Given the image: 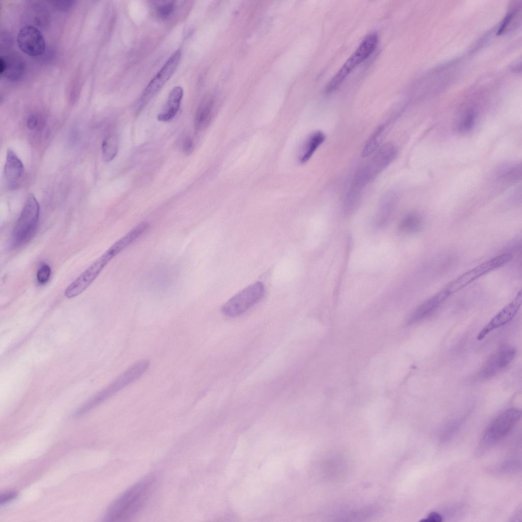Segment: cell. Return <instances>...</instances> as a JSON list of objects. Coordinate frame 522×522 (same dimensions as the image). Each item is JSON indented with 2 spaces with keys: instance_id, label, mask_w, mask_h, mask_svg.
<instances>
[{
  "instance_id": "obj_1",
  "label": "cell",
  "mask_w": 522,
  "mask_h": 522,
  "mask_svg": "<svg viewBox=\"0 0 522 522\" xmlns=\"http://www.w3.org/2000/svg\"><path fill=\"white\" fill-rule=\"evenodd\" d=\"M155 478L148 476L132 485L110 506L108 521H122L134 516L142 509L154 489Z\"/></svg>"
},
{
  "instance_id": "obj_2",
  "label": "cell",
  "mask_w": 522,
  "mask_h": 522,
  "mask_svg": "<svg viewBox=\"0 0 522 522\" xmlns=\"http://www.w3.org/2000/svg\"><path fill=\"white\" fill-rule=\"evenodd\" d=\"M396 155L397 148L393 144L386 143L381 145L368 162L357 171L351 188L362 192L364 187L393 161Z\"/></svg>"
},
{
  "instance_id": "obj_3",
  "label": "cell",
  "mask_w": 522,
  "mask_h": 522,
  "mask_svg": "<svg viewBox=\"0 0 522 522\" xmlns=\"http://www.w3.org/2000/svg\"><path fill=\"white\" fill-rule=\"evenodd\" d=\"M39 217V205L34 195H28L12 233V246L27 243L36 232Z\"/></svg>"
},
{
  "instance_id": "obj_4",
  "label": "cell",
  "mask_w": 522,
  "mask_h": 522,
  "mask_svg": "<svg viewBox=\"0 0 522 522\" xmlns=\"http://www.w3.org/2000/svg\"><path fill=\"white\" fill-rule=\"evenodd\" d=\"M378 41L376 33L368 35L327 85L326 92L329 93L337 89L351 71L372 54L377 47Z\"/></svg>"
},
{
  "instance_id": "obj_5",
  "label": "cell",
  "mask_w": 522,
  "mask_h": 522,
  "mask_svg": "<svg viewBox=\"0 0 522 522\" xmlns=\"http://www.w3.org/2000/svg\"><path fill=\"white\" fill-rule=\"evenodd\" d=\"M521 415L520 411L514 408L507 409L499 415L485 429L479 449L486 450L502 439L518 422Z\"/></svg>"
},
{
  "instance_id": "obj_6",
  "label": "cell",
  "mask_w": 522,
  "mask_h": 522,
  "mask_svg": "<svg viewBox=\"0 0 522 522\" xmlns=\"http://www.w3.org/2000/svg\"><path fill=\"white\" fill-rule=\"evenodd\" d=\"M264 293V284L262 282H255L231 297L222 306L221 311L228 317H238L260 301Z\"/></svg>"
},
{
  "instance_id": "obj_7",
  "label": "cell",
  "mask_w": 522,
  "mask_h": 522,
  "mask_svg": "<svg viewBox=\"0 0 522 522\" xmlns=\"http://www.w3.org/2000/svg\"><path fill=\"white\" fill-rule=\"evenodd\" d=\"M120 252L114 244L67 287L64 293L65 296L71 298L84 292L96 278L108 263Z\"/></svg>"
},
{
  "instance_id": "obj_8",
  "label": "cell",
  "mask_w": 522,
  "mask_h": 522,
  "mask_svg": "<svg viewBox=\"0 0 522 522\" xmlns=\"http://www.w3.org/2000/svg\"><path fill=\"white\" fill-rule=\"evenodd\" d=\"M512 258L509 253H504L469 270L451 281L445 288L450 295L462 290L483 275L509 263Z\"/></svg>"
},
{
  "instance_id": "obj_9",
  "label": "cell",
  "mask_w": 522,
  "mask_h": 522,
  "mask_svg": "<svg viewBox=\"0 0 522 522\" xmlns=\"http://www.w3.org/2000/svg\"><path fill=\"white\" fill-rule=\"evenodd\" d=\"M180 58L181 52L179 49L172 54L144 89L142 95V100H147L162 89L174 73L179 63Z\"/></svg>"
},
{
  "instance_id": "obj_10",
  "label": "cell",
  "mask_w": 522,
  "mask_h": 522,
  "mask_svg": "<svg viewBox=\"0 0 522 522\" xmlns=\"http://www.w3.org/2000/svg\"><path fill=\"white\" fill-rule=\"evenodd\" d=\"M149 365V361L145 359L135 362L105 389L101 398H108L138 380L147 371Z\"/></svg>"
},
{
  "instance_id": "obj_11",
  "label": "cell",
  "mask_w": 522,
  "mask_h": 522,
  "mask_svg": "<svg viewBox=\"0 0 522 522\" xmlns=\"http://www.w3.org/2000/svg\"><path fill=\"white\" fill-rule=\"evenodd\" d=\"M522 303V294L519 291L514 299L502 308L483 328L477 335V340L484 339L492 331L499 328L511 321L519 309Z\"/></svg>"
},
{
  "instance_id": "obj_12",
  "label": "cell",
  "mask_w": 522,
  "mask_h": 522,
  "mask_svg": "<svg viewBox=\"0 0 522 522\" xmlns=\"http://www.w3.org/2000/svg\"><path fill=\"white\" fill-rule=\"evenodd\" d=\"M515 349L509 345L500 347L488 358L482 368L480 377L486 379L494 376L501 370L507 367L513 359Z\"/></svg>"
},
{
  "instance_id": "obj_13",
  "label": "cell",
  "mask_w": 522,
  "mask_h": 522,
  "mask_svg": "<svg viewBox=\"0 0 522 522\" xmlns=\"http://www.w3.org/2000/svg\"><path fill=\"white\" fill-rule=\"evenodd\" d=\"M17 43L23 52L32 57L42 55L45 49V41L42 34L31 25L24 26L19 30Z\"/></svg>"
},
{
  "instance_id": "obj_14",
  "label": "cell",
  "mask_w": 522,
  "mask_h": 522,
  "mask_svg": "<svg viewBox=\"0 0 522 522\" xmlns=\"http://www.w3.org/2000/svg\"><path fill=\"white\" fill-rule=\"evenodd\" d=\"M24 170L20 159L13 150L8 149L4 166V177L9 188L15 189L18 187Z\"/></svg>"
},
{
  "instance_id": "obj_15",
  "label": "cell",
  "mask_w": 522,
  "mask_h": 522,
  "mask_svg": "<svg viewBox=\"0 0 522 522\" xmlns=\"http://www.w3.org/2000/svg\"><path fill=\"white\" fill-rule=\"evenodd\" d=\"M450 295L443 289L421 304L409 317L408 323L413 324L426 319L445 301Z\"/></svg>"
},
{
  "instance_id": "obj_16",
  "label": "cell",
  "mask_w": 522,
  "mask_h": 522,
  "mask_svg": "<svg viewBox=\"0 0 522 522\" xmlns=\"http://www.w3.org/2000/svg\"><path fill=\"white\" fill-rule=\"evenodd\" d=\"M183 94L180 87H175L171 90L165 106L158 116L159 121H168L175 117L179 110Z\"/></svg>"
},
{
  "instance_id": "obj_17",
  "label": "cell",
  "mask_w": 522,
  "mask_h": 522,
  "mask_svg": "<svg viewBox=\"0 0 522 522\" xmlns=\"http://www.w3.org/2000/svg\"><path fill=\"white\" fill-rule=\"evenodd\" d=\"M396 202L397 197L395 192H389L382 198L375 220L378 227H384L389 222L396 208Z\"/></svg>"
},
{
  "instance_id": "obj_18",
  "label": "cell",
  "mask_w": 522,
  "mask_h": 522,
  "mask_svg": "<svg viewBox=\"0 0 522 522\" xmlns=\"http://www.w3.org/2000/svg\"><path fill=\"white\" fill-rule=\"evenodd\" d=\"M390 127L389 124L386 123L381 124L376 128L364 145L362 151L363 157L370 156L378 149Z\"/></svg>"
},
{
  "instance_id": "obj_19",
  "label": "cell",
  "mask_w": 522,
  "mask_h": 522,
  "mask_svg": "<svg viewBox=\"0 0 522 522\" xmlns=\"http://www.w3.org/2000/svg\"><path fill=\"white\" fill-rule=\"evenodd\" d=\"M325 140V136L323 132L316 131L312 133L306 140L301 149L299 161L301 163L307 162Z\"/></svg>"
},
{
  "instance_id": "obj_20",
  "label": "cell",
  "mask_w": 522,
  "mask_h": 522,
  "mask_svg": "<svg viewBox=\"0 0 522 522\" xmlns=\"http://www.w3.org/2000/svg\"><path fill=\"white\" fill-rule=\"evenodd\" d=\"M6 62V68L3 73L8 79L12 81L19 80L22 76L24 70L23 61L19 57L11 56L4 57Z\"/></svg>"
},
{
  "instance_id": "obj_21",
  "label": "cell",
  "mask_w": 522,
  "mask_h": 522,
  "mask_svg": "<svg viewBox=\"0 0 522 522\" xmlns=\"http://www.w3.org/2000/svg\"><path fill=\"white\" fill-rule=\"evenodd\" d=\"M213 107V103L211 100H206L199 106L194 122L196 132L201 131L209 124L212 116Z\"/></svg>"
},
{
  "instance_id": "obj_22",
  "label": "cell",
  "mask_w": 522,
  "mask_h": 522,
  "mask_svg": "<svg viewBox=\"0 0 522 522\" xmlns=\"http://www.w3.org/2000/svg\"><path fill=\"white\" fill-rule=\"evenodd\" d=\"M422 219L418 214L410 213L401 220L398 228L402 233L411 234L419 231L422 228Z\"/></svg>"
},
{
  "instance_id": "obj_23",
  "label": "cell",
  "mask_w": 522,
  "mask_h": 522,
  "mask_svg": "<svg viewBox=\"0 0 522 522\" xmlns=\"http://www.w3.org/2000/svg\"><path fill=\"white\" fill-rule=\"evenodd\" d=\"M102 153L103 160L106 162H110L116 156L118 149V142L115 136H110L106 138L102 141Z\"/></svg>"
},
{
  "instance_id": "obj_24",
  "label": "cell",
  "mask_w": 522,
  "mask_h": 522,
  "mask_svg": "<svg viewBox=\"0 0 522 522\" xmlns=\"http://www.w3.org/2000/svg\"><path fill=\"white\" fill-rule=\"evenodd\" d=\"M475 121V113L473 111H468L459 118L456 128L461 133L467 132L473 128Z\"/></svg>"
},
{
  "instance_id": "obj_25",
  "label": "cell",
  "mask_w": 522,
  "mask_h": 522,
  "mask_svg": "<svg viewBox=\"0 0 522 522\" xmlns=\"http://www.w3.org/2000/svg\"><path fill=\"white\" fill-rule=\"evenodd\" d=\"M175 4L173 1H168L158 6L156 8L158 15L161 18H166L173 13Z\"/></svg>"
},
{
  "instance_id": "obj_26",
  "label": "cell",
  "mask_w": 522,
  "mask_h": 522,
  "mask_svg": "<svg viewBox=\"0 0 522 522\" xmlns=\"http://www.w3.org/2000/svg\"><path fill=\"white\" fill-rule=\"evenodd\" d=\"M51 269L49 266L46 264H42L37 272L36 277L38 282L41 284L46 283L49 279Z\"/></svg>"
},
{
  "instance_id": "obj_27",
  "label": "cell",
  "mask_w": 522,
  "mask_h": 522,
  "mask_svg": "<svg viewBox=\"0 0 522 522\" xmlns=\"http://www.w3.org/2000/svg\"><path fill=\"white\" fill-rule=\"evenodd\" d=\"M183 151L185 154L190 155L193 151V142L190 137H187L183 143Z\"/></svg>"
},
{
  "instance_id": "obj_28",
  "label": "cell",
  "mask_w": 522,
  "mask_h": 522,
  "mask_svg": "<svg viewBox=\"0 0 522 522\" xmlns=\"http://www.w3.org/2000/svg\"><path fill=\"white\" fill-rule=\"evenodd\" d=\"M441 516L438 513L432 512L430 513L426 518L422 519V521L429 522H440L442 521Z\"/></svg>"
},
{
  "instance_id": "obj_29",
  "label": "cell",
  "mask_w": 522,
  "mask_h": 522,
  "mask_svg": "<svg viewBox=\"0 0 522 522\" xmlns=\"http://www.w3.org/2000/svg\"><path fill=\"white\" fill-rule=\"evenodd\" d=\"M54 5L58 9H66L70 8L72 5L73 1H59L53 2Z\"/></svg>"
},
{
  "instance_id": "obj_30",
  "label": "cell",
  "mask_w": 522,
  "mask_h": 522,
  "mask_svg": "<svg viewBox=\"0 0 522 522\" xmlns=\"http://www.w3.org/2000/svg\"><path fill=\"white\" fill-rule=\"evenodd\" d=\"M512 17V13H509L505 16L497 32L498 35L502 34L504 31L505 29L509 23L510 21L511 20Z\"/></svg>"
},
{
  "instance_id": "obj_31",
  "label": "cell",
  "mask_w": 522,
  "mask_h": 522,
  "mask_svg": "<svg viewBox=\"0 0 522 522\" xmlns=\"http://www.w3.org/2000/svg\"><path fill=\"white\" fill-rule=\"evenodd\" d=\"M38 123L37 117L35 115L31 116L27 120V126L29 129H34Z\"/></svg>"
},
{
  "instance_id": "obj_32",
  "label": "cell",
  "mask_w": 522,
  "mask_h": 522,
  "mask_svg": "<svg viewBox=\"0 0 522 522\" xmlns=\"http://www.w3.org/2000/svg\"><path fill=\"white\" fill-rule=\"evenodd\" d=\"M16 496V492H11L4 494L1 497V504H5L15 498Z\"/></svg>"
},
{
  "instance_id": "obj_33",
  "label": "cell",
  "mask_w": 522,
  "mask_h": 522,
  "mask_svg": "<svg viewBox=\"0 0 522 522\" xmlns=\"http://www.w3.org/2000/svg\"><path fill=\"white\" fill-rule=\"evenodd\" d=\"M6 68V62L5 58L1 57L0 59V73L1 75L3 74V73Z\"/></svg>"
}]
</instances>
